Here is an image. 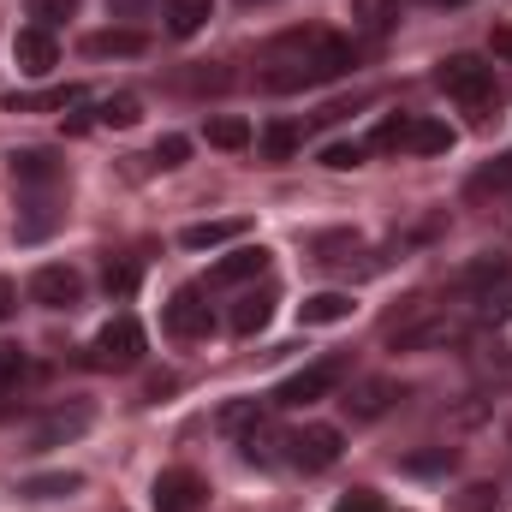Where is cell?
<instances>
[{
  "mask_svg": "<svg viewBox=\"0 0 512 512\" xmlns=\"http://www.w3.org/2000/svg\"><path fill=\"white\" fill-rule=\"evenodd\" d=\"M209 143H215V149H245V143H251V126L233 120V114H221V120H209Z\"/></svg>",
  "mask_w": 512,
  "mask_h": 512,
  "instance_id": "cell-29",
  "label": "cell"
},
{
  "mask_svg": "<svg viewBox=\"0 0 512 512\" xmlns=\"http://www.w3.org/2000/svg\"><path fill=\"white\" fill-rule=\"evenodd\" d=\"M203 501H209V483H203L197 471L173 465V471L155 477V512H197Z\"/></svg>",
  "mask_w": 512,
  "mask_h": 512,
  "instance_id": "cell-11",
  "label": "cell"
},
{
  "mask_svg": "<svg viewBox=\"0 0 512 512\" xmlns=\"http://www.w3.org/2000/svg\"><path fill=\"white\" fill-rule=\"evenodd\" d=\"M334 512H382V501H376L370 489H358V495H346V501H340Z\"/></svg>",
  "mask_w": 512,
  "mask_h": 512,
  "instance_id": "cell-42",
  "label": "cell"
},
{
  "mask_svg": "<svg viewBox=\"0 0 512 512\" xmlns=\"http://www.w3.org/2000/svg\"><path fill=\"white\" fill-rule=\"evenodd\" d=\"M167 334H173V340H209V334H215V316H209V304H203V286L173 292V304H167Z\"/></svg>",
  "mask_w": 512,
  "mask_h": 512,
  "instance_id": "cell-10",
  "label": "cell"
},
{
  "mask_svg": "<svg viewBox=\"0 0 512 512\" xmlns=\"http://www.w3.org/2000/svg\"><path fill=\"white\" fill-rule=\"evenodd\" d=\"M447 149H453V126H441V120H411L405 155H447Z\"/></svg>",
  "mask_w": 512,
  "mask_h": 512,
  "instance_id": "cell-20",
  "label": "cell"
},
{
  "mask_svg": "<svg viewBox=\"0 0 512 512\" xmlns=\"http://www.w3.org/2000/svg\"><path fill=\"white\" fill-rule=\"evenodd\" d=\"M245 233H251V221L227 215V221H197V227H185L179 245H185V251H215V245H233V239H245Z\"/></svg>",
  "mask_w": 512,
  "mask_h": 512,
  "instance_id": "cell-16",
  "label": "cell"
},
{
  "mask_svg": "<svg viewBox=\"0 0 512 512\" xmlns=\"http://www.w3.org/2000/svg\"><path fill=\"white\" fill-rule=\"evenodd\" d=\"M393 18H399V0H352V24L364 36H387Z\"/></svg>",
  "mask_w": 512,
  "mask_h": 512,
  "instance_id": "cell-24",
  "label": "cell"
},
{
  "mask_svg": "<svg viewBox=\"0 0 512 512\" xmlns=\"http://www.w3.org/2000/svg\"><path fill=\"white\" fill-rule=\"evenodd\" d=\"M108 6H114V12H131V6H137V0H108Z\"/></svg>",
  "mask_w": 512,
  "mask_h": 512,
  "instance_id": "cell-47",
  "label": "cell"
},
{
  "mask_svg": "<svg viewBox=\"0 0 512 512\" xmlns=\"http://www.w3.org/2000/svg\"><path fill=\"white\" fill-rule=\"evenodd\" d=\"M185 155H191V137H179V131H167V137L155 143V161H161V167H185Z\"/></svg>",
  "mask_w": 512,
  "mask_h": 512,
  "instance_id": "cell-38",
  "label": "cell"
},
{
  "mask_svg": "<svg viewBox=\"0 0 512 512\" xmlns=\"http://www.w3.org/2000/svg\"><path fill=\"white\" fill-rule=\"evenodd\" d=\"M24 376H30V358H24V346L0 340V387H18Z\"/></svg>",
  "mask_w": 512,
  "mask_h": 512,
  "instance_id": "cell-33",
  "label": "cell"
},
{
  "mask_svg": "<svg viewBox=\"0 0 512 512\" xmlns=\"http://www.w3.org/2000/svg\"><path fill=\"white\" fill-rule=\"evenodd\" d=\"M262 268H268V251H262V245H239L233 256H221V262L209 268V280H215V286H239V280H256Z\"/></svg>",
  "mask_w": 512,
  "mask_h": 512,
  "instance_id": "cell-17",
  "label": "cell"
},
{
  "mask_svg": "<svg viewBox=\"0 0 512 512\" xmlns=\"http://www.w3.org/2000/svg\"><path fill=\"white\" fill-rule=\"evenodd\" d=\"M143 358V328L131 322V316H114L102 334H96V346H90V364L96 370H131Z\"/></svg>",
  "mask_w": 512,
  "mask_h": 512,
  "instance_id": "cell-4",
  "label": "cell"
},
{
  "mask_svg": "<svg viewBox=\"0 0 512 512\" xmlns=\"http://www.w3.org/2000/svg\"><path fill=\"white\" fill-rule=\"evenodd\" d=\"M72 102H84V90H78V84H60V90H36V96H6V108H12V114H42V108H72Z\"/></svg>",
  "mask_w": 512,
  "mask_h": 512,
  "instance_id": "cell-23",
  "label": "cell"
},
{
  "mask_svg": "<svg viewBox=\"0 0 512 512\" xmlns=\"http://www.w3.org/2000/svg\"><path fill=\"white\" fill-rule=\"evenodd\" d=\"M274 441H280V435L268 429V411H262L251 429H245V459H251V465H268V459H274Z\"/></svg>",
  "mask_w": 512,
  "mask_h": 512,
  "instance_id": "cell-28",
  "label": "cell"
},
{
  "mask_svg": "<svg viewBox=\"0 0 512 512\" xmlns=\"http://www.w3.org/2000/svg\"><path fill=\"white\" fill-rule=\"evenodd\" d=\"M471 316H483V322H501V316H512V274L501 280V286H489V292H477L471 304H465Z\"/></svg>",
  "mask_w": 512,
  "mask_h": 512,
  "instance_id": "cell-26",
  "label": "cell"
},
{
  "mask_svg": "<svg viewBox=\"0 0 512 512\" xmlns=\"http://www.w3.org/2000/svg\"><path fill=\"white\" fill-rule=\"evenodd\" d=\"M6 161H12V185L18 191H60V179H66V161L54 149H12Z\"/></svg>",
  "mask_w": 512,
  "mask_h": 512,
  "instance_id": "cell-7",
  "label": "cell"
},
{
  "mask_svg": "<svg viewBox=\"0 0 512 512\" xmlns=\"http://www.w3.org/2000/svg\"><path fill=\"white\" fill-rule=\"evenodd\" d=\"M489 191H512V155H501L495 167H483L471 179V197H489Z\"/></svg>",
  "mask_w": 512,
  "mask_h": 512,
  "instance_id": "cell-32",
  "label": "cell"
},
{
  "mask_svg": "<svg viewBox=\"0 0 512 512\" xmlns=\"http://www.w3.org/2000/svg\"><path fill=\"white\" fill-rule=\"evenodd\" d=\"M161 18H167V36H197L215 18V0H167Z\"/></svg>",
  "mask_w": 512,
  "mask_h": 512,
  "instance_id": "cell-18",
  "label": "cell"
},
{
  "mask_svg": "<svg viewBox=\"0 0 512 512\" xmlns=\"http://www.w3.org/2000/svg\"><path fill=\"white\" fill-rule=\"evenodd\" d=\"M286 459H292L298 471H328V465L340 459V429H328V423H310V429L286 435Z\"/></svg>",
  "mask_w": 512,
  "mask_h": 512,
  "instance_id": "cell-8",
  "label": "cell"
},
{
  "mask_svg": "<svg viewBox=\"0 0 512 512\" xmlns=\"http://www.w3.org/2000/svg\"><path fill=\"white\" fill-rule=\"evenodd\" d=\"M191 90H227V72H185Z\"/></svg>",
  "mask_w": 512,
  "mask_h": 512,
  "instance_id": "cell-43",
  "label": "cell"
},
{
  "mask_svg": "<svg viewBox=\"0 0 512 512\" xmlns=\"http://www.w3.org/2000/svg\"><path fill=\"white\" fill-rule=\"evenodd\" d=\"M435 84H441L453 102H465V108H489V102H495V66H483L477 54H453V60H441Z\"/></svg>",
  "mask_w": 512,
  "mask_h": 512,
  "instance_id": "cell-3",
  "label": "cell"
},
{
  "mask_svg": "<svg viewBox=\"0 0 512 512\" xmlns=\"http://www.w3.org/2000/svg\"><path fill=\"white\" fill-rule=\"evenodd\" d=\"M96 120H102V126H137V120H143V102H137V96H108V102H102V108H96Z\"/></svg>",
  "mask_w": 512,
  "mask_h": 512,
  "instance_id": "cell-27",
  "label": "cell"
},
{
  "mask_svg": "<svg viewBox=\"0 0 512 512\" xmlns=\"http://www.w3.org/2000/svg\"><path fill=\"white\" fill-rule=\"evenodd\" d=\"M364 161V143H328L322 149V167H334V173H346V167H358Z\"/></svg>",
  "mask_w": 512,
  "mask_h": 512,
  "instance_id": "cell-39",
  "label": "cell"
},
{
  "mask_svg": "<svg viewBox=\"0 0 512 512\" xmlns=\"http://www.w3.org/2000/svg\"><path fill=\"white\" fill-rule=\"evenodd\" d=\"M298 316H304L310 328L346 322V316H352V292H316V298H304V304H298Z\"/></svg>",
  "mask_w": 512,
  "mask_h": 512,
  "instance_id": "cell-19",
  "label": "cell"
},
{
  "mask_svg": "<svg viewBox=\"0 0 512 512\" xmlns=\"http://www.w3.org/2000/svg\"><path fill=\"white\" fill-rule=\"evenodd\" d=\"M435 6H465V0H435Z\"/></svg>",
  "mask_w": 512,
  "mask_h": 512,
  "instance_id": "cell-48",
  "label": "cell"
},
{
  "mask_svg": "<svg viewBox=\"0 0 512 512\" xmlns=\"http://www.w3.org/2000/svg\"><path fill=\"white\" fill-rule=\"evenodd\" d=\"M90 405H60V411H48L42 423H36V435H30V447H66V441H78L84 429H90Z\"/></svg>",
  "mask_w": 512,
  "mask_h": 512,
  "instance_id": "cell-13",
  "label": "cell"
},
{
  "mask_svg": "<svg viewBox=\"0 0 512 512\" xmlns=\"http://www.w3.org/2000/svg\"><path fill=\"white\" fill-rule=\"evenodd\" d=\"M78 483H84L78 471H48V477H24L18 495H30V501H54V495H72Z\"/></svg>",
  "mask_w": 512,
  "mask_h": 512,
  "instance_id": "cell-25",
  "label": "cell"
},
{
  "mask_svg": "<svg viewBox=\"0 0 512 512\" xmlns=\"http://www.w3.org/2000/svg\"><path fill=\"white\" fill-rule=\"evenodd\" d=\"M12 310H18V286H12V280H6V274H0V322H6V316H12Z\"/></svg>",
  "mask_w": 512,
  "mask_h": 512,
  "instance_id": "cell-45",
  "label": "cell"
},
{
  "mask_svg": "<svg viewBox=\"0 0 512 512\" xmlns=\"http://www.w3.org/2000/svg\"><path fill=\"white\" fill-rule=\"evenodd\" d=\"M30 18H36L42 30H54V24H66V18H78V0H30Z\"/></svg>",
  "mask_w": 512,
  "mask_h": 512,
  "instance_id": "cell-34",
  "label": "cell"
},
{
  "mask_svg": "<svg viewBox=\"0 0 512 512\" xmlns=\"http://www.w3.org/2000/svg\"><path fill=\"white\" fill-rule=\"evenodd\" d=\"M495 507H501V489H489V483H471L465 501H459V512H495Z\"/></svg>",
  "mask_w": 512,
  "mask_h": 512,
  "instance_id": "cell-40",
  "label": "cell"
},
{
  "mask_svg": "<svg viewBox=\"0 0 512 512\" xmlns=\"http://www.w3.org/2000/svg\"><path fill=\"white\" fill-rule=\"evenodd\" d=\"M507 447H512V417H507Z\"/></svg>",
  "mask_w": 512,
  "mask_h": 512,
  "instance_id": "cell-49",
  "label": "cell"
},
{
  "mask_svg": "<svg viewBox=\"0 0 512 512\" xmlns=\"http://www.w3.org/2000/svg\"><path fill=\"white\" fill-rule=\"evenodd\" d=\"M298 143H304V126H292V120H268V126H262V161H292Z\"/></svg>",
  "mask_w": 512,
  "mask_h": 512,
  "instance_id": "cell-21",
  "label": "cell"
},
{
  "mask_svg": "<svg viewBox=\"0 0 512 512\" xmlns=\"http://www.w3.org/2000/svg\"><path fill=\"white\" fill-rule=\"evenodd\" d=\"M340 382H346V358H316V364H304L298 376H286V382L274 387V399H268V405L298 411V405H316V399L340 393Z\"/></svg>",
  "mask_w": 512,
  "mask_h": 512,
  "instance_id": "cell-2",
  "label": "cell"
},
{
  "mask_svg": "<svg viewBox=\"0 0 512 512\" xmlns=\"http://www.w3.org/2000/svg\"><path fill=\"white\" fill-rule=\"evenodd\" d=\"M512 268H507V256H477V262H465L459 274H453V298H477V292H489V286H501Z\"/></svg>",
  "mask_w": 512,
  "mask_h": 512,
  "instance_id": "cell-14",
  "label": "cell"
},
{
  "mask_svg": "<svg viewBox=\"0 0 512 512\" xmlns=\"http://www.w3.org/2000/svg\"><path fill=\"white\" fill-rule=\"evenodd\" d=\"M382 334L399 352H441V346H465L471 334V316L453 310V304H429V298H411L399 316H387Z\"/></svg>",
  "mask_w": 512,
  "mask_h": 512,
  "instance_id": "cell-1",
  "label": "cell"
},
{
  "mask_svg": "<svg viewBox=\"0 0 512 512\" xmlns=\"http://www.w3.org/2000/svg\"><path fill=\"white\" fill-rule=\"evenodd\" d=\"M268 316H274V292H245L233 304V334H262Z\"/></svg>",
  "mask_w": 512,
  "mask_h": 512,
  "instance_id": "cell-22",
  "label": "cell"
},
{
  "mask_svg": "<svg viewBox=\"0 0 512 512\" xmlns=\"http://www.w3.org/2000/svg\"><path fill=\"white\" fill-rule=\"evenodd\" d=\"M405 131H411V120H387V126L376 131V149H387V155H405Z\"/></svg>",
  "mask_w": 512,
  "mask_h": 512,
  "instance_id": "cell-41",
  "label": "cell"
},
{
  "mask_svg": "<svg viewBox=\"0 0 512 512\" xmlns=\"http://www.w3.org/2000/svg\"><path fill=\"white\" fill-rule=\"evenodd\" d=\"M495 54H501V60H512V30H495Z\"/></svg>",
  "mask_w": 512,
  "mask_h": 512,
  "instance_id": "cell-46",
  "label": "cell"
},
{
  "mask_svg": "<svg viewBox=\"0 0 512 512\" xmlns=\"http://www.w3.org/2000/svg\"><path fill=\"white\" fill-rule=\"evenodd\" d=\"M262 411H268V405H256V399H239V405H227V411H221V429H227V435H233V429H251Z\"/></svg>",
  "mask_w": 512,
  "mask_h": 512,
  "instance_id": "cell-36",
  "label": "cell"
},
{
  "mask_svg": "<svg viewBox=\"0 0 512 512\" xmlns=\"http://www.w3.org/2000/svg\"><path fill=\"white\" fill-rule=\"evenodd\" d=\"M346 251H358V233H322L316 239V256L322 262H346Z\"/></svg>",
  "mask_w": 512,
  "mask_h": 512,
  "instance_id": "cell-37",
  "label": "cell"
},
{
  "mask_svg": "<svg viewBox=\"0 0 512 512\" xmlns=\"http://www.w3.org/2000/svg\"><path fill=\"white\" fill-rule=\"evenodd\" d=\"M453 447H429V453H411L405 459V471H417V477H441V471H453Z\"/></svg>",
  "mask_w": 512,
  "mask_h": 512,
  "instance_id": "cell-31",
  "label": "cell"
},
{
  "mask_svg": "<svg viewBox=\"0 0 512 512\" xmlns=\"http://www.w3.org/2000/svg\"><path fill=\"white\" fill-rule=\"evenodd\" d=\"M102 286H108L114 298H131V292H137V262H108V274H102Z\"/></svg>",
  "mask_w": 512,
  "mask_h": 512,
  "instance_id": "cell-35",
  "label": "cell"
},
{
  "mask_svg": "<svg viewBox=\"0 0 512 512\" xmlns=\"http://www.w3.org/2000/svg\"><path fill=\"white\" fill-rule=\"evenodd\" d=\"M12 66H18L24 78H48V72L60 66V42H54V30L24 24V30L12 36Z\"/></svg>",
  "mask_w": 512,
  "mask_h": 512,
  "instance_id": "cell-6",
  "label": "cell"
},
{
  "mask_svg": "<svg viewBox=\"0 0 512 512\" xmlns=\"http://www.w3.org/2000/svg\"><path fill=\"white\" fill-rule=\"evenodd\" d=\"M30 298H36L42 310H72V304L84 298V280H78V268L48 262V268H36V274H30Z\"/></svg>",
  "mask_w": 512,
  "mask_h": 512,
  "instance_id": "cell-9",
  "label": "cell"
},
{
  "mask_svg": "<svg viewBox=\"0 0 512 512\" xmlns=\"http://www.w3.org/2000/svg\"><path fill=\"white\" fill-rule=\"evenodd\" d=\"M84 54L90 60H137V54H149V36L143 30H96V36H84Z\"/></svg>",
  "mask_w": 512,
  "mask_h": 512,
  "instance_id": "cell-15",
  "label": "cell"
},
{
  "mask_svg": "<svg viewBox=\"0 0 512 512\" xmlns=\"http://www.w3.org/2000/svg\"><path fill=\"white\" fill-rule=\"evenodd\" d=\"M18 239L24 245H36V239H48L54 227H60V191H18Z\"/></svg>",
  "mask_w": 512,
  "mask_h": 512,
  "instance_id": "cell-12",
  "label": "cell"
},
{
  "mask_svg": "<svg viewBox=\"0 0 512 512\" xmlns=\"http://www.w3.org/2000/svg\"><path fill=\"white\" fill-rule=\"evenodd\" d=\"M399 399H405V387L393 382V376H364V382H352L340 393V405H346L352 423H376V417H387Z\"/></svg>",
  "mask_w": 512,
  "mask_h": 512,
  "instance_id": "cell-5",
  "label": "cell"
},
{
  "mask_svg": "<svg viewBox=\"0 0 512 512\" xmlns=\"http://www.w3.org/2000/svg\"><path fill=\"white\" fill-rule=\"evenodd\" d=\"M477 376L483 382L512 387V346H495V352H477Z\"/></svg>",
  "mask_w": 512,
  "mask_h": 512,
  "instance_id": "cell-30",
  "label": "cell"
},
{
  "mask_svg": "<svg viewBox=\"0 0 512 512\" xmlns=\"http://www.w3.org/2000/svg\"><path fill=\"white\" fill-rule=\"evenodd\" d=\"M173 387H179V376H167V370H161V376H149V382H143V399H161V393H173Z\"/></svg>",
  "mask_w": 512,
  "mask_h": 512,
  "instance_id": "cell-44",
  "label": "cell"
}]
</instances>
